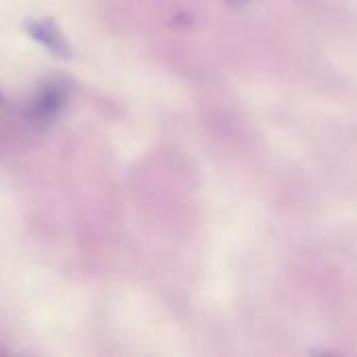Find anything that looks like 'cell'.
<instances>
[{
    "label": "cell",
    "instance_id": "cell-3",
    "mask_svg": "<svg viewBox=\"0 0 357 357\" xmlns=\"http://www.w3.org/2000/svg\"><path fill=\"white\" fill-rule=\"evenodd\" d=\"M0 102H2V96H0Z\"/></svg>",
    "mask_w": 357,
    "mask_h": 357
},
{
    "label": "cell",
    "instance_id": "cell-2",
    "mask_svg": "<svg viewBox=\"0 0 357 357\" xmlns=\"http://www.w3.org/2000/svg\"><path fill=\"white\" fill-rule=\"evenodd\" d=\"M65 88L59 84H48L36 98V102L31 105V115L38 121H50L65 102Z\"/></svg>",
    "mask_w": 357,
    "mask_h": 357
},
{
    "label": "cell",
    "instance_id": "cell-1",
    "mask_svg": "<svg viewBox=\"0 0 357 357\" xmlns=\"http://www.w3.org/2000/svg\"><path fill=\"white\" fill-rule=\"evenodd\" d=\"M25 31L40 42L42 46H46L52 54L67 59L71 54V46L65 38V33L59 29V25L52 19H40V21H29L25 23Z\"/></svg>",
    "mask_w": 357,
    "mask_h": 357
}]
</instances>
